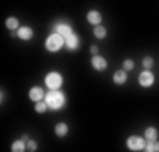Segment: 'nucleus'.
I'll list each match as a JSON object with an SVG mask.
<instances>
[{"label":"nucleus","instance_id":"nucleus-15","mask_svg":"<svg viewBox=\"0 0 159 152\" xmlns=\"http://www.w3.org/2000/svg\"><path fill=\"white\" fill-rule=\"evenodd\" d=\"M144 135H146V140L154 142V140H157V128L156 127H147L146 132H144Z\"/></svg>","mask_w":159,"mask_h":152},{"label":"nucleus","instance_id":"nucleus-14","mask_svg":"<svg viewBox=\"0 0 159 152\" xmlns=\"http://www.w3.org/2000/svg\"><path fill=\"white\" fill-rule=\"evenodd\" d=\"M12 152H24V150H27V142H25L24 139H20V140H16V142L12 144V149H10Z\"/></svg>","mask_w":159,"mask_h":152},{"label":"nucleus","instance_id":"nucleus-23","mask_svg":"<svg viewBox=\"0 0 159 152\" xmlns=\"http://www.w3.org/2000/svg\"><path fill=\"white\" fill-rule=\"evenodd\" d=\"M90 52H92V54H97V52H98V47H97V46H92V47H90Z\"/></svg>","mask_w":159,"mask_h":152},{"label":"nucleus","instance_id":"nucleus-16","mask_svg":"<svg viewBox=\"0 0 159 152\" xmlns=\"http://www.w3.org/2000/svg\"><path fill=\"white\" fill-rule=\"evenodd\" d=\"M93 36L97 37V39H105L107 37V27H103V25H97L95 29H93Z\"/></svg>","mask_w":159,"mask_h":152},{"label":"nucleus","instance_id":"nucleus-6","mask_svg":"<svg viewBox=\"0 0 159 152\" xmlns=\"http://www.w3.org/2000/svg\"><path fill=\"white\" fill-rule=\"evenodd\" d=\"M64 47L68 49V51H76L80 49V37L78 34H71V36H68L66 39H64Z\"/></svg>","mask_w":159,"mask_h":152},{"label":"nucleus","instance_id":"nucleus-18","mask_svg":"<svg viewBox=\"0 0 159 152\" xmlns=\"http://www.w3.org/2000/svg\"><path fill=\"white\" fill-rule=\"evenodd\" d=\"M146 152H159V142L157 140H154V142H151V140H147L146 142Z\"/></svg>","mask_w":159,"mask_h":152},{"label":"nucleus","instance_id":"nucleus-4","mask_svg":"<svg viewBox=\"0 0 159 152\" xmlns=\"http://www.w3.org/2000/svg\"><path fill=\"white\" fill-rule=\"evenodd\" d=\"M146 142H147V140L142 139V137L130 135V137L127 139V149H129V150H134V152L144 150V149H146Z\"/></svg>","mask_w":159,"mask_h":152},{"label":"nucleus","instance_id":"nucleus-9","mask_svg":"<svg viewBox=\"0 0 159 152\" xmlns=\"http://www.w3.org/2000/svg\"><path fill=\"white\" fill-rule=\"evenodd\" d=\"M17 37L22 41H31L34 37V30L29 25H24V27H19L17 29Z\"/></svg>","mask_w":159,"mask_h":152},{"label":"nucleus","instance_id":"nucleus-5","mask_svg":"<svg viewBox=\"0 0 159 152\" xmlns=\"http://www.w3.org/2000/svg\"><path fill=\"white\" fill-rule=\"evenodd\" d=\"M139 85L142 88H151L154 85V74L151 73V69H144L141 74H139Z\"/></svg>","mask_w":159,"mask_h":152},{"label":"nucleus","instance_id":"nucleus-8","mask_svg":"<svg viewBox=\"0 0 159 152\" xmlns=\"http://www.w3.org/2000/svg\"><path fill=\"white\" fill-rule=\"evenodd\" d=\"M92 66L95 68L97 71H105L108 68V63L105 58H102V56H98V54H93L92 56Z\"/></svg>","mask_w":159,"mask_h":152},{"label":"nucleus","instance_id":"nucleus-13","mask_svg":"<svg viewBox=\"0 0 159 152\" xmlns=\"http://www.w3.org/2000/svg\"><path fill=\"white\" fill-rule=\"evenodd\" d=\"M54 134L59 137V139H63V137L68 135V125L64 123V122H59V123H56L54 127Z\"/></svg>","mask_w":159,"mask_h":152},{"label":"nucleus","instance_id":"nucleus-10","mask_svg":"<svg viewBox=\"0 0 159 152\" xmlns=\"http://www.w3.org/2000/svg\"><path fill=\"white\" fill-rule=\"evenodd\" d=\"M44 96H46V93H44V90L41 88V86H32L31 91H29V98H31L34 103L44 100Z\"/></svg>","mask_w":159,"mask_h":152},{"label":"nucleus","instance_id":"nucleus-20","mask_svg":"<svg viewBox=\"0 0 159 152\" xmlns=\"http://www.w3.org/2000/svg\"><path fill=\"white\" fill-rule=\"evenodd\" d=\"M152 64H154V59L151 58V56H146V58L142 59V66L146 68V69H151V68H152Z\"/></svg>","mask_w":159,"mask_h":152},{"label":"nucleus","instance_id":"nucleus-19","mask_svg":"<svg viewBox=\"0 0 159 152\" xmlns=\"http://www.w3.org/2000/svg\"><path fill=\"white\" fill-rule=\"evenodd\" d=\"M48 108H49V106L46 103V100H41V101H36V108H34V110H36L37 113H44Z\"/></svg>","mask_w":159,"mask_h":152},{"label":"nucleus","instance_id":"nucleus-11","mask_svg":"<svg viewBox=\"0 0 159 152\" xmlns=\"http://www.w3.org/2000/svg\"><path fill=\"white\" fill-rule=\"evenodd\" d=\"M86 20L92 25H100L102 24V14L98 12V10H90V12L86 14Z\"/></svg>","mask_w":159,"mask_h":152},{"label":"nucleus","instance_id":"nucleus-7","mask_svg":"<svg viewBox=\"0 0 159 152\" xmlns=\"http://www.w3.org/2000/svg\"><path fill=\"white\" fill-rule=\"evenodd\" d=\"M52 29H54V32H59V34H61L64 39H66L68 36H71V34H73V27H71L70 24H66V22L54 24V25H52Z\"/></svg>","mask_w":159,"mask_h":152},{"label":"nucleus","instance_id":"nucleus-3","mask_svg":"<svg viewBox=\"0 0 159 152\" xmlns=\"http://www.w3.org/2000/svg\"><path fill=\"white\" fill-rule=\"evenodd\" d=\"M44 83L49 90H59L63 86V74L58 73V71H51V73L46 74Z\"/></svg>","mask_w":159,"mask_h":152},{"label":"nucleus","instance_id":"nucleus-1","mask_svg":"<svg viewBox=\"0 0 159 152\" xmlns=\"http://www.w3.org/2000/svg\"><path fill=\"white\" fill-rule=\"evenodd\" d=\"M44 100H46L49 110H59L66 105V96L59 90H49V93H46Z\"/></svg>","mask_w":159,"mask_h":152},{"label":"nucleus","instance_id":"nucleus-12","mask_svg":"<svg viewBox=\"0 0 159 152\" xmlns=\"http://www.w3.org/2000/svg\"><path fill=\"white\" fill-rule=\"evenodd\" d=\"M125 81H127V71L125 69H119L113 73V83L115 85L122 86V85H125Z\"/></svg>","mask_w":159,"mask_h":152},{"label":"nucleus","instance_id":"nucleus-2","mask_svg":"<svg viewBox=\"0 0 159 152\" xmlns=\"http://www.w3.org/2000/svg\"><path fill=\"white\" fill-rule=\"evenodd\" d=\"M63 46H64V37L59 32H51L46 37V42H44V47L49 52H58Z\"/></svg>","mask_w":159,"mask_h":152},{"label":"nucleus","instance_id":"nucleus-22","mask_svg":"<svg viewBox=\"0 0 159 152\" xmlns=\"http://www.w3.org/2000/svg\"><path fill=\"white\" fill-rule=\"evenodd\" d=\"M27 150H31V152L37 150V144L34 140H27Z\"/></svg>","mask_w":159,"mask_h":152},{"label":"nucleus","instance_id":"nucleus-21","mask_svg":"<svg viewBox=\"0 0 159 152\" xmlns=\"http://www.w3.org/2000/svg\"><path fill=\"white\" fill-rule=\"evenodd\" d=\"M134 66H135V64H134V61H132V59H125V61H124V64H122V68L125 71H132V69H134Z\"/></svg>","mask_w":159,"mask_h":152},{"label":"nucleus","instance_id":"nucleus-17","mask_svg":"<svg viewBox=\"0 0 159 152\" xmlns=\"http://www.w3.org/2000/svg\"><path fill=\"white\" fill-rule=\"evenodd\" d=\"M5 25H7V29H9V30H16V29L20 27V25H19V20L16 17H9L5 20Z\"/></svg>","mask_w":159,"mask_h":152}]
</instances>
